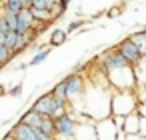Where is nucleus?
<instances>
[{"label": "nucleus", "mask_w": 146, "mask_h": 140, "mask_svg": "<svg viewBox=\"0 0 146 140\" xmlns=\"http://www.w3.org/2000/svg\"><path fill=\"white\" fill-rule=\"evenodd\" d=\"M116 50H118V52H120V54H122V56L132 64V66H134V64H138V62L142 60V54H140L138 46H136L130 38H124V40L118 44V48H116Z\"/></svg>", "instance_id": "1"}, {"label": "nucleus", "mask_w": 146, "mask_h": 140, "mask_svg": "<svg viewBox=\"0 0 146 140\" xmlns=\"http://www.w3.org/2000/svg\"><path fill=\"white\" fill-rule=\"evenodd\" d=\"M76 122H74V118L70 116V114H62V116H58L56 118V132H58V136H64V138H72L74 134H76Z\"/></svg>", "instance_id": "2"}, {"label": "nucleus", "mask_w": 146, "mask_h": 140, "mask_svg": "<svg viewBox=\"0 0 146 140\" xmlns=\"http://www.w3.org/2000/svg\"><path fill=\"white\" fill-rule=\"evenodd\" d=\"M126 66H132L118 50H112L106 54V60H104V70L106 72H112V70H118V68H126Z\"/></svg>", "instance_id": "3"}, {"label": "nucleus", "mask_w": 146, "mask_h": 140, "mask_svg": "<svg viewBox=\"0 0 146 140\" xmlns=\"http://www.w3.org/2000/svg\"><path fill=\"white\" fill-rule=\"evenodd\" d=\"M32 110H36V112L42 114V116H52V112H54V96H52V92L42 94V96L32 104Z\"/></svg>", "instance_id": "4"}, {"label": "nucleus", "mask_w": 146, "mask_h": 140, "mask_svg": "<svg viewBox=\"0 0 146 140\" xmlns=\"http://www.w3.org/2000/svg\"><path fill=\"white\" fill-rule=\"evenodd\" d=\"M34 24H36V18H34V14H32L30 8H24L22 12H18V28H16L18 34L32 32L34 30Z\"/></svg>", "instance_id": "5"}, {"label": "nucleus", "mask_w": 146, "mask_h": 140, "mask_svg": "<svg viewBox=\"0 0 146 140\" xmlns=\"http://www.w3.org/2000/svg\"><path fill=\"white\" fill-rule=\"evenodd\" d=\"M10 136H12L14 140H38V134H36V130H34L32 126L24 124V122H18V124L12 128Z\"/></svg>", "instance_id": "6"}, {"label": "nucleus", "mask_w": 146, "mask_h": 140, "mask_svg": "<svg viewBox=\"0 0 146 140\" xmlns=\"http://www.w3.org/2000/svg\"><path fill=\"white\" fill-rule=\"evenodd\" d=\"M64 82H66L68 98H74V96H78V94H82V92H84V80H82V76H80V74H70Z\"/></svg>", "instance_id": "7"}, {"label": "nucleus", "mask_w": 146, "mask_h": 140, "mask_svg": "<svg viewBox=\"0 0 146 140\" xmlns=\"http://www.w3.org/2000/svg\"><path fill=\"white\" fill-rule=\"evenodd\" d=\"M124 132H126V134H140V112H138V110L126 116Z\"/></svg>", "instance_id": "8"}, {"label": "nucleus", "mask_w": 146, "mask_h": 140, "mask_svg": "<svg viewBox=\"0 0 146 140\" xmlns=\"http://www.w3.org/2000/svg\"><path fill=\"white\" fill-rule=\"evenodd\" d=\"M42 118H44L42 114H38L36 110H32V108H30V110H26V112L22 114V118H20V122H24V124H28V126H32L34 130H38V128H40V122H42Z\"/></svg>", "instance_id": "9"}, {"label": "nucleus", "mask_w": 146, "mask_h": 140, "mask_svg": "<svg viewBox=\"0 0 146 140\" xmlns=\"http://www.w3.org/2000/svg\"><path fill=\"white\" fill-rule=\"evenodd\" d=\"M42 134H46L48 138H52L54 140V136L58 134L56 132V118H52V116H44L42 118V122H40V128H38Z\"/></svg>", "instance_id": "10"}, {"label": "nucleus", "mask_w": 146, "mask_h": 140, "mask_svg": "<svg viewBox=\"0 0 146 140\" xmlns=\"http://www.w3.org/2000/svg\"><path fill=\"white\" fill-rule=\"evenodd\" d=\"M136 46H138V50H140V54L142 56H146V32L144 30H138V32H134V34H130L128 36Z\"/></svg>", "instance_id": "11"}, {"label": "nucleus", "mask_w": 146, "mask_h": 140, "mask_svg": "<svg viewBox=\"0 0 146 140\" xmlns=\"http://www.w3.org/2000/svg\"><path fill=\"white\" fill-rule=\"evenodd\" d=\"M30 10H32V14H34V18H36L38 22L48 24V22H52V20H54V16H52V10H50V8H30Z\"/></svg>", "instance_id": "12"}, {"label": "nucleus", "mask_w": 146, "mask_h": 140, "mask_svg": "<svg viewBox=\"0 0 146 140\" xmlns=\"http://www.w3.org/2000/svg\"><path fill=\"white\" fill-rule=\"evenodd\" d=\"M134 74L138 80V86H146V56H142V60L138 64H134Z\"/></svg>", "instance_id": "13"}, {"label": "nucleus", "mask_w": 146, "mask_h": 140, "mask_svg": "<svg viewBox=\"0 0 146 140\" xmlns=\"http://www.w3.org/2000/svg\"><path fill=\"white\" fill-rule=\"evenodd\" d=\"M66 36H68V32L66 30H62V28H54L52 32H50V46H60V44H64V40H66Z\"/></svg>", "instance_id": "14"}, {"label": "nucleus", "mask_w": 146, "mask_h": 140, "mask_svg": "<svg viewBox=\"0 0 146 140\" xmlns=\"http://www.w3.org/2000/svg\"><path fill=\"white\" fill-rule=\"evenodd\" d=\"M14 50L12 48H8V46H4V44H0V66H4L6 62H10L12 58H14Z\"/></svg>", "instance_id": "15"}, {"label": "nucleus", "mask_w": 146, "mask_h": 140, "mask_svg": "<svg viewBox=\"0 0 146 140\" xmlns=\"http://www.w3.org/2000/svg\"><path fill=\"white\" fill-rule=\"evenodd\" d=\"M32 38H34V30H32V32L18 34V46H16V52H20V50L28 48V44H30V40H32Z\"/></svg>", "instance_id": "16"}, {"label": "nucleus", "mask_w": 146, "mask_h": 140, "mask_svg": "<svg viewBox=\"0 0 146 140\" xmlns=\"http://www.w3.org/2000/svg\"><path fill=\"white\" fill-rule=\"evenodd\" d=\"M2 6L8 8V10H12V12H16V14L24 10V2H22V0H4Z\"/></svg>", "instance_id": "17"}, {"label": "nucleus", "mask_w": 146, "mask_h": 140, "mask_svg": "<svg viewBox=\"0 0 146 140\" xmlns=\"http://www.w3.org/2000/svg\"><path fill=\"white\" fill-rule=\"evenodd\" d=\"M4 46H8V48H12V50L16 52V46H18V32H16V30H8V32H6V42H4Z\"/></svg>", "instance_id": "18"}, {"label": "nucleus", "mask_w": 146, "mask_h": 140, "mask_svg": "<svg viewBox=\"0 0 146 140\" xmlns=\"http://www.w3.org/2000/svg\"><path fill=\"white\" fill-rule=\"evenodd\" d=\"M52 94H54V98H60V100H68V92H66V82H64V80H62V82H58V84L54 86Z\"/></svg>", "instance_id": "19"}, {"label": "nucleus", "mask_w": 146, "mask_h": 140, "mask_svg": "<svg viewBox=\"0 0 146 140\" xmlns=\"http://www.w3.org/2000/svg\"><path fill=\"white\" fill-rule=\"evenodd\" d=\"M48 54H50V48H46V50H40V52H36V56L28 62L30 66H36V64H42L46 58H48Z\"/></svg>", "instance_id": "20"}, {"label": "nucleus", "mask_w": 146, "mask_h": 140, "mask_svg": "<svg viewBox=\"0 0 146 140\" xmlns=\"http://www.w3.org/2000/svg\"><path fill=\"white\" fill-rule=\"evenodd\" d=\"M50 10H52V16H54V20H56V18H60V16L64 14V10H66V8H64V6H62V4L58 2V4H54V6H52Z\"/></svg>", "instance_id": "21"}, {"label": "nucleus", "mask_w": 146, "mask_h": 140, "mask_svg": "<svg viewBox=\"0 0 146 140\" xmlns=\"http://www.w3.org/2000/svg\"><path fill=\"white\" fill-rule=\"evenodd\" d=\"M80 26H82V22H80V20H74V22H70V24H68L66 32H76V30H78Z\"/></svg>", "instance_id": "22"}, {"label": "nucleus", "mask_w": 146, "mask_h": 140, "mask_svg": "<svg viewBox=\"0 0 146 140\" xmlns=\"http://www.w3.org/2000/svg\"><path fill=\"white\" fill-rule=\"evenodd\" d=\"M8 94H10V96H20V94H22V84H16V86H12Z\"/></svg>", "instance_id": "23"}, {"label": "nucleus", "mask_w": 146, "mask_h": 140, "mask_svg": "<svg viewBox=\"0 0 146 140\" xmlns=\"http://www.w3.org/2000/svg\"><path fill=\"white\" fill-rule=\"evenodd\" d=\"M140 136L146 138V118L140 114Z\"/></svg>", "instance_id": "24"}, {"label": "nucleus", "mask_w": 146, "mask_h": 140, "mask_svg": "<svg viewBox=\"0 0 146 140\" xmlns=\"http://www.w3.org/2000/svg\"><path fill=\"white\" fill-rule=\"evenodd\" d=\"M138 112H140V114H142V116L146 118V102H142V104L138 106Z\"/></svg>", "instance_id": "25"}, {"label": "nucleus", "mask_w": 146, "mask_h": 140, "mask_svg": "<svg viewBox=\"0 0 146 140\" xmlns=\"http://www.w3.org/2000/svg\"><path fill=\"white\" fill-rule=\"evenodd\" d=\"M118 14H120L118 8H110V10H108V16H118Z\"/></svg>", "instance_id": "26"}, {"label": "nucleus", "mask_w": 146, "mask_h": 140, "mask_svg": "<svg viewBox=\"0 0 146 140\" xmlns=\"http://www.w3.org/2000/svg\"><path fill=\"white\" fill-rule=\"evenodd\" d=\"M24 2V8H32V0H22Z\"/></svg>", "instance_id": "27"}, {"label": "nucleus", "mask_w": 146, "mask_h": 140, "mask_svg": "<svg viewBox=\"0 0 146 140\" xmlns=\"http://www.w3.org/2000/svg\"><path fill=\"white\" fill-rule=\"evenodd\" d=\"M70 2H72V0H60V4H62L64 8H68V4H70Z\"/></svg>", "instance_id": "28"}, {"label": "nucleus", "mask_w": 146, "mask_h": 140, "mask_svg": "<svg viewBox=\"0 0 146 140\" xmlns=\"http://www.w3.org/2000/svg\"><path fill=\"white\" fill-rule=\"evenodd\" d=\"M4 94V86H0V96H2Z\"/></svg>", "instance_id": "29"}, {"label": "nucleus", "mask_w": 146, "mask_h": 140, "mask_svg": "<svg viewBox=\"0 0 146 140\" xmlns=\"http://www.w3.org/2000/svg\"><path fill=\"white\" fill-rule=\"evenodd\" d=\"M142 30H144V32H146V24H144V26H142Z\"/></svg>", "instance_id": "30"}, {"label": "nucleus", "mask_w": 146, "mask_h": 140, "mask_svg": "<svg viewBox=\"0 0 146 140\" xmlns=\"http://www.w3.org/2000/svg\"><path fill=\"white\" fill-rule=\"evenodd\" d=\"M142 140H146V138H142Z\"/></svg>", "instance_id": "31"}]
</instances>
